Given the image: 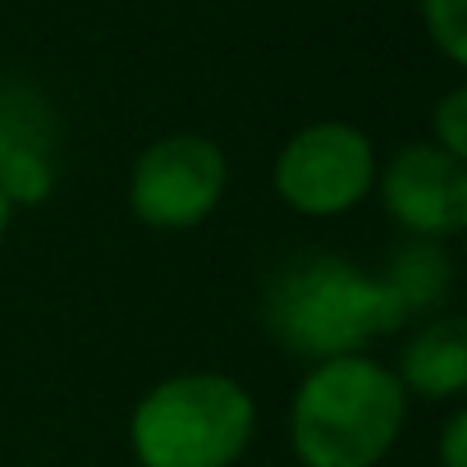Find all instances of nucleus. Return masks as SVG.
Masks as SVG:
<instances>
[{
    "label": "nucleus",
    "instance_id": "1",
    "mask_svg": "<svg viewBox=\"0 0 467 467\" xmlns=\"http://www.w3.org/2000/svg\"><path fill=\"white\" fill-rule=\"evenodd\" d=\"M262 321L285 353L321 362L367 353L403 330L408 312L380 271H362L330 253H307L271 275L262 294Z\"/></svg>",
    "mask_w": 467,
    "mask_h": 467
},
{
    "label": "nucleus",
    "instance_id": "2",
    "mask_svg": "<svg viewBox=\"0 0 467 467\" xmlns=\"http://www.w3.org/2000/svg\"><path fill=\"white\" fill-rule=\"evenodd\" d=\"M408 421V394L394 367L344 353L321 358L294 389L289 444L303 467H376Z\"/></svg>",
    "mask_w": 467,
    "mask_h": 467
},
{
    "label": "nucleus",
    "instance_id": "3",
    "mask_svg": "<svg viewBox=\"0 0 467 467\" xmlns=\"http://www.w3.org/2000/svg\"><path fill=\"white\" fill-rule=\"evenodd\" d=\"M257 435V403L224 371H179L151 385L133 417L129 444L138 467H234Z\"/></svg>",
    "mask_w": 467,
    "mask_h": 467
},
{
    "label": "nucleus",
    "instance_id": "4",
    "mask_svg": "<svg viewBox=\"0 0 467 467\" xmlns=\"http://www.w3.org/2000/svg\"><path fill=\"white\" fill-rule=\"evenodd\" d=\"M271 183H275L280 202L307 220L348 215L376 183L371 138L358 124L317 119L280 147Z\"/></svg>",
    "mask_w": 467,
    "mask_h": 467
},
{
    "label": "nucleus",
    "instance_id": "5",
    "mask_svg": "<svg viewBox=\"0 0 467 467\" xmlns=\"http://www.w3.org/2000/svg\"><path fill=\"white\" fill-rule=\"evenodd\" d=\"M229 183L224 151L202 133H165L129 170V211L147 229H192L215 215Z\"/></svg>",
    "mask_w": 467,
    "mask_h": 467
},
{
    "label": "nucleus",
    "instance_id": "6",
    "mask_svg": "<svg viewBox=\"0 0 467 467\" xmlns=\"http://www.w3.org/2000/svg\"><path fill=\"white\" fill-rule=\"evenodd\" d=\"M385 215L408 229L412 239H453L467 224V161L444 151L440 142H408L385 165H376V183Z\"/></svg>",
    "mask_w": 467,
    "mask_h": 467
},
{
    "label": "nucleus",
    "instance_id": "7",
    "mask_svg": "<svg viewBox=\"0 0 467 467\" xmlns=\"http://www.w3.org/2000/svg\"><path fill=\"white\" fill-rule=\"evenodd\" d=\"M399 385L403 394L453 403L467 389V321L462 317H435L426 321L399 353Z\"/></svg>",
    "mask_w": 467,
    "mask_h": 467
},
{
    "label": "nucleus",
    "instance_id": "8",
    "mask_svg": "<svg viewBox=\"0 0 467 467\" xmlns=\"http://www.w3.org/2000/svg\"><path fill=\"white\" fill-rule=\"evenodd\" d=\"M380 275H385V285L399 294L408 321H412L417 312H435V307L449 298V285H453V266H449V257H444V248H440L435 239H412V244H403Z\"/></svg>",
    "mask_w": 467,
    "mask_h": 467
},
{
    "label": "nucleus",
    "instance_id": "9",
    "mask_svg": "<svg viewBox=\"0 0 467 467\" xmlns=\"http://www.w3.org/2000/svg\"><path fill=\"white\" fill-rule=\"evenodd\" d=\"M431 47L449 65H467V0H417Z\"/></svg>",
    "mask_w": 467,
    "mask_h": 467
},
{
    "label": "nucleus",
    "instance_id": "10",
    "mask_svg": "<svg viewBox=\"0 0 467 467\" xmlns=\"http://www.w3.org/2000/svg\"><path fill=\"white\" fill-rule=\"evenodd\" d=\"M431 142H440L444 151L467 161V88H449L435 110H431Z\"/></svg>",
    "mask_w": 467,
    "mask_h": 467
},
{
    "label": "nucleus",
    "instance_id": "11",
    "mask_svg": "<svg viewBox=\"0 0 467 467\" xmlns=\"http://www.w3.org/2000/svg\"><path fill=\"white\" fill-rule=\"evenodd\" d=\"M440 467H467V408H453L440 426Z\"/></svg>",
    "mask_w": 467,
    "mask_h": 467
},
{
    "label": "nucleus",
    "instance_id": "12",
    "mask_svg": "<svg viewBox=\"0 0 467 467\" xmlns=\"http://www.w3.org/2000/svg\"><path fill=\"white\" fill-rule=\"evenodd\" d=\"M10 220H15V202L5 197V188H0V239L10 234Z\"/></svg>",
    "mask_w": 467,
    "mask_h": 467
}]
</instances>
